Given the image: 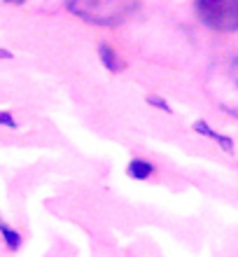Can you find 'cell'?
<instances>
[{"label":"cell","mask_w":238,"mask_h":257,"mask_svg":"<svg viewBox=\"0 0 238 257\" xmlns=\"http://www.w3.org/2000/svg\"><path fill=\"white\" fill-rule=\"evenodd\" d=\"M98 59H101V63L108 68L110 73H122L124 70V61L119 59L117 49L110 47L108 42H101V45H98Z\"/></svg>","instance_id":"obj_3"},{"label":"cell","mask_w":238,"mask_h":257,"mask_svg":"<svg viewBox=\"0 0 238 257\" xmlns=\"http://www.w3.org/2000/svg\"><path fill=\"white\" fill-rule=\"evenodd\" d=\"M136 7L138 0H66V10L91 26H119Z\"/></svg>","instance_id":"obj_1"},{"label":"cell","mask_w":238,"mask_h":257,"mask_svg":"<svg viewBox=\"0 0 238 257\" xmlns=\"http://www.w3.org/2000/svg\"><path fill=\"white\" fill-rule=\"evenodd\" d=\"M7 3H12V5H24L26 0H7Z\"/></svg>","instance_id":"obj_10"},{"label":"cell","mask_w":238,"mask_h":257,"mask_svg":"<svg viewBox=\"0 0 238 257\" xmlns=\"http://www.w3.org/2000/svg\"><path fill=\"white\" fill-rule=\"evenodd\" d=\"M147 103H150V105H154V108H159V110H163V112H173L168 103L163 101V98H159V96H147Z\"/></svg>","instance_id":"obj_8"},{"label":"cell","mask_w":238,"mask_h":257,"mask_svg":"<svg viewBox=\"0 0 238 257\" xmlns=\"http://www.w3.org/2000/svg\"><path fill=\"white\" fill-rule=\"evenodd\" d=\"M0 59H12V52H5V49H0Z\"/></svg>","instance_id":"obj_9"},{"label":"cell","mask_w":238,"mask_h":257,"mask_svg":"<svg viewBox=\"0 0 238 257\" xmlns=\"http://www.w3.org/2000/svg\"><path fill=\"white\" fill-rule=\"evenodd\" d=\"M126 173H129L133 180H147V178L154 173V164L145 162V159H131L129 166H126Z\"/></svg>","instance_id":"obj_4"},{"label":"cell","mask_w":238,"mask_h":257,"mask_svg":"<svg viewBox=\"0 0 238 257\" xmlns=\"http://www.w3.org/2000/svg\"><path fill=\"white\" fill-rule=\"evenodd\" d=\"M196 14L217 33L238 31V0H196Z\"/></svg>","instance_id":"obj_2"},{"label":"cell","mask_w":238,"mask_h":257,"mask_svg":"<svg viewBox=\"0 0 238 257\" xmlns=\"http://www.w3.org/2000/svg\"><path fill=\"white\" fill-rule=\"evenodd\" d=\"M0 236H3V241H5L7 250L17 252L21 248V234L17 229H12V227L5 222V220H0Z\"/></svg>","instance_id":"obj_5"},{"label":"cell","mask_w":238,"mask_h":257,"mask_svg":"<svg viewBox=\"0 0 238 257\" xmlns=\"http://www.w3.org/2000/svg\"><path fill=\"white\" fill-rule=\"evenodd\" d=\"M0 126L17 128V119L12 117V112H7V110H0Z\"/></svg>","instance_id":"obj_7"},{"label":"cell","mask_w":238,"mask_h":257,"mask_svg":"<svg viewBox=\"0 0 238 257\" xmlns=\"http://www.w3.org/2000/svg\"><path fill=\"white\" fill-rule=\"evenodd\" d=\"M194 131H198V134L208 136V138H212V141H217L219 145H222V148L226 150V152H233V143L229 141L226 136H219L217 131H212V128L208 126V124H205V122H196V124H194Z\"/></svg>","instance_id":"obj_6"}]
</instances>
